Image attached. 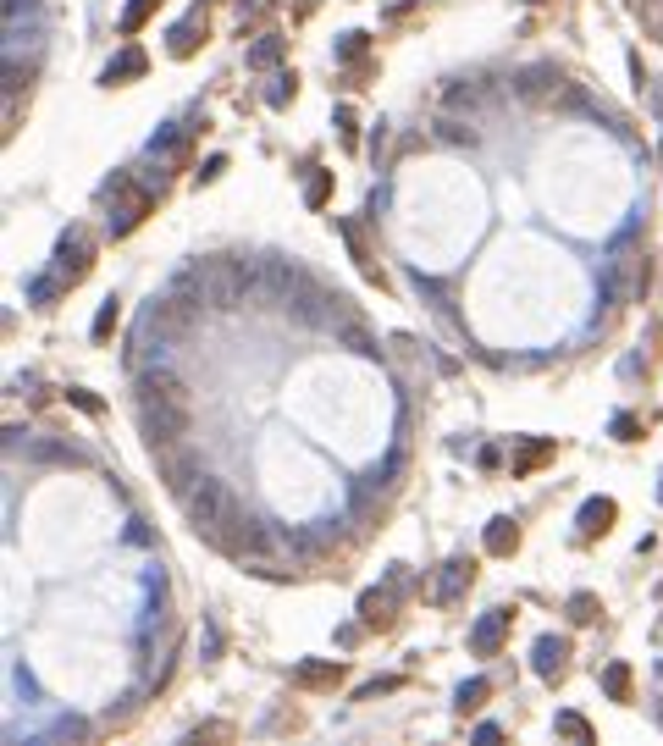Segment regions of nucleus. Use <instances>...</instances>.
<instances>
[{
	"label": "nucleus",
	"mask_w": 663,
	"mask_h": 746,
	"mask_svg": "<svg viewBox=\"0 0 663 746\" xmlns=\"http://www.w3.org/2000/svg\"><path fill=\"white\" fill-rule=\"evenodd\" d=\"M603 686H609L614 702H630V669H625V663H609V669H603Z\"/></svg>",
	"instance_id": "6ab92c4d"
},
{
	"label": "nucleus",
	"mask_w": 663,
	"mask_h": 746,
	"mask_svg": "<svg viewBox=\"0 0 663 746\" xmlns=\"http://www.w3.org/2000/svg\"><path fill=\"white\" fill-rule=\"evenodd\" d=\"M392 608H398V592H381V586L365 592V597H360V625H365V631H387V625H392Z\"/></svg>",
	"instance_id": "6e6552de"
},
{
	"label": "nucleus",
	"mask_w": 663,
	"mask_h": 746,
	"mask_svg": "<svg viewBox=\"0 0 663 746\" xmlns=\"http://www.w3.org/2000/svg\"><path fill=\"white\" fill-rule=\"evenodd\" d=\"M188 741H233V730H227V724H199Z\"/></svg>",
	"instance_id": "cd10ccee"
},
{
	"label": "nucleus",
	"mask_w": 663,
	"mask_h": 746,
	"mask_svg": "<svg viewBox=\"0 0 663 746\" xmlns=\"http://www.w3.org/2000/svg\"><path fill=\"white\" fill-rule=\"evenodd\" d=\"M647 94H652V105L663 111V84H647Z\"/></svg>",
	"instance_id": "72a5a7b5"
},
{
	"label": "nucleus",
	"mask_w": 663,
	"mask_h": 746,
	"mask_svg": "<svg viewBox=\"0 0 663 746\" xmlns=\"http://www.w3.org/2000/svg\"><path fill=\"white\" fill-rule=\"evenodd\" d=\"M487 697H492V686H487L481 674H476V681H464V686H459V702H453V708H459V713H476Z\"/></svg>",
	"instance_id": "a211bd4d"
},
{
	"label": "nucleus",
	"mask_w": 663,
	"mask_h": 746,
	"mask_svg": "<svg viewBox=\"0 0 663 746\" xmlns=\"http://www.w3.org/2000/svg\"><path fill=\"white\" fill-rule=\"evenodd\" d=\"M514 548H520V525H514L509 514L487 520V553H492V559H509Z\"/></svg>",
	"instance_id": "4468645a"
},
{
	"label": "nucleus",
	"mask_w": 663,
	"mask_h": 746,
	"mask_svg": "<svg viewBox=\"0 0 663 746\" xmlns=\"http://www.w3.org/2000/svg\"><path fill=\"white\" fill-rule=\"evenodd\" d=\"M569 620H575V625H591V620H597V597H591V592H575V597H569Z\"/></svg>",
	"instance_id": "5701e85b"
},
{
	"label": "nucleus",
	"mask_w": 663,
	"mask_h": 746,
	"mask_svg": "<svg viewBox=\"0 0 663 746\" xmlns=\"http://www.w3.org/2000/svg\"><path fill=\"white\" fill-rule=\"evenodd\" d=\"M139 426H144V443L150 448H166V443H183L193 415L188 403H139Z\"/></svg>",
	"instance_id": "f03ea898"
},
{
	"label": "nucleus",
	"mask_w": 663,
	"mask_h": 746,
	"mask_svg": "<svg viewBox=\"0 0 663 746\" xmlns=\"http://www.w3.org/2000/svg\"><path fill=\"white\" fill-rule=\"evenodd\" d=\"M559 730H564V735H575V741H591V724H586L580 713H559Z\"/></svg>",
	"instance_id": "393cba45"
},
{
	"label": "nucleus",
	"mask_w": 663,
	"mask_h": 746,
	"mask_svg": "<svg viewBox=\"0 0 663 746\" xmlns=\"http://www.w3.org/2000/svg\"><path fill=\"white\" fill-rule=\"evenodd\" d=\"M155 464H161L166 487H177V492H188V487H193V459L183 453V443H166V448H155Z\"/></svg>",
	"instance_id": "0eeeda50"
},
{
	"label": "nucleus",
	"mask_w": 663,
	"mask_h": 746,
	"mask_svg": "<svg viewBox=\"0 0 663 746\" xmlns=\"http://www.w3.org/2000/svg\"><path fill=\"white\" fill-rule=\"evenodd\" d=\"M470 581H476V564H470V559H448V564H442V581H437V602H453Z\"/></svg>",
	"instance_id": "f8f14e48"
},
{
	"label": "nucleus",
	"mask_w": 663,
	"mask_h": 746,
	"mask_svg": "<svg viewBox=\"0 0 663 746\" xmlns=\"http://www.w3.org/2000/svg\"><path fill=\"white\" fill-rule=\"evenodd\" d=\"M614 432H619L625 443H636V421H630V415H619V421H614Z\"/></svg>",
	"instance_id": "2f4dec72"
},
{
	"label": "nucleus",
	"mask_w": 663,
	"mask_h": 746,
	"mask_svg": "<svg viewBox=\"0 0 663 746\" xmlns=\"http://www.w3.org/2000/svg\"><path fill=\"white\" fill-rule=\"evenodd\" d=\"M55 288H61V283H45V277H39V283H28V299H34V304H45Z\"/></svg>",
	"instance_id": "c756f323"
},
{
	"label": "nucleus",
	"mask_w": 663,
	"mask_h": 746,
	"mask_svg": "<svg viewBox=\"0 0 663 746\" xmlns=\"http://www.w3.org/2000/svg\"><path fill=\"white\" fill-rule=\"evenodd\" d=\"M277 61H282V39L277 34H265V39L249 45V66H254V73H265V66H277Z\"/></svg>",
	"instance_id": "f3484780"
},
{
	"label": "nucleus",
	"mask_w": 663,
	"mask_h": 746,
	"mask_svg": "<svg viewBox=\"0 0 663 746\" xmlns=\"http://www.w3.org/2000/svg\"><path fill=\"white\" fill-rule=\"evenodd\" d=\"M338 55H343V61H360V55H365V34H343Z\"/></svg>",
	"instance_id": "bb28decb"
},
{
	"label": "nucleus",
	"mask_w": 663,
	"mask_h": 746,
	"mask_svg": "<svg viewBox=\"0 0 663 746\" xmlns=\"http://www.w3.org/2000/svg\"><path fill=\"white\" fill-rule=\"evenodd\" d=\"M183 503H188V525L205 542H222L243 520V509H238V498H233V487L222 476H193V487L183 492Z\"/></svg>",
	"instance_id": "f257e3e1"
},
{
	"label": "nucleus",
	"mask_w": 663,
	"mask_h": 746,
	"mask_svg": "<svg viewBox=\"0 0 663 746\" xmlns=\"http://www.w3.org/2000/svg\"><path fill=\"white\" fill-rule=\"evenodd\" d=\"M293 681L304 686V691H326V686H338L343 681V663L332 658V663H299L293 669Z\"/></svg>",
	"instance_id": "ddd939ff"
},
{
	"label": "nucleus",
	"mask_w": 663,
	"mask_h": 746,
	"mask_svg": "<svg viewBox=\"0 0 663 746\" xmlns=\"http://www.w3.org/2000/svg\"><path fill=\"white\" fill-rule=\"evenodd\" d=\"M139 403H188V382L150 365V371H139Z\"/></svg>",
	"instance_id": "423d86ee"
},
{
	"label": "nucleus",
	"mask_w": 663,
	"mask_h": 746,
	"mask_svg": "<svg viewBox=\"0 0 663 746\" xmlns=\"http://www.w3.org/2000/svg\"><path fill=\"white\" fill-rule=\"evenodd\" d=\"M338 127H343V144L354 150V116H349V111H338Z\"/></svg>",
	"instance_id": "7c9ffc66"
},
{
	"label": "nucleus",
	"mask_w": 663,
	"mask_h": 746,
	"mask_svg": "<svg viewBox=\"0 0 663 746\" xmlns=\"http://www.w3.org/2000/svg\"><path fill=\"white\" fill-rule=\"evenodd\" d=\"M238 6H243V12H265V6H272V0H238Z\"/></svg>",
	"instance_id": "473e14b6"
},
{
	"label": "nucleus",
	"mask_w": 663,
	"mask_h": 746,
	"mask_svg": "<svg viewBox=\"0 0 663 746\" xmlns=\"http://www.w3.org/2000/svg\"><path fill=\"white\" fill-rule=\"evenodd\" d=\"M315 12V0H299V17H310Z\"/></svg>",
	"instance_id": "f704fd0d"
},
{
	"label": "nucleus",
	"mask_w": 663,
	"mask_h": 746,
	"mask_svg": "<svg viewBox=\"0 0 663 746\" xmlns=\"http://www.w3.org/2000/svg\"><path fill=\"white\" fill-rule=\"evenodd\" d=\"M199 34H205V12H193L188 23H177V28H172V45H166V50H172L177 61H188V55L199 50Z\"/></svg>",
	"instance_id": "2eb2a0df"
},
{
	"label": "nucleus",
	"mask_w": 663,
	"mask_h": 746,
	"mask_svg": "<svg viewBox=\"0 0 663 746\" xmlns=\"http://www.w3.org/2000/svg\"><path fill=\"white\" fill-rule=\"evenodd\" d=\"M326 194H332V177H326V172H315V177L304 183V199H310V205H326Z\"/></svg>",
	"instance_id": "b1692460"
},
{
	"label": "nucleus",
	"mask_w": 663,
	"mask_h": 746,
	"mask_svg": "<svg viewBox=\"0 0 663 746\" xmlns=\"http://www.w3.org/2000/svg\"><path fill=\"white\" fill-rule=\"evenodd\" d=\"M652 28H658V34H663V12H658V17H652Z\"/></svg>",
	"instance_id": "c9c22d12"
},
{
	"label": "nucleus",
	"mask_w": 663,
	"mask_h": 746,
	"mask_svg": "<svg viewBox=\"0 0 663 746\" xmlns=\"http://www.w3.org/2000/svg\"><path fill=\"white\" fill-rule=\"evenodd\" d=\"M111 326H116V299H111V304L94 315V337H111Z\"/></svg>",
	"instance_id": "c85d7f7f"
},
{
	"label": "nucleus",
	"mask_w": 663,
	"mask_h": 746,
	"mask_svg": "<svg viewBox=\"0 0 663 746\" xmlns=\"http://www.w3.org/2000/svg\"><path fill=\"white\" fill-rule=\"evenodd\" d=\"M553 459V443L548 437H530L520 453H514V476H525V470H537V464H548Z\"/></svg>",
	"instance_id": "dca6fc26"
},
{
	"label": "nucleus",
	"mask_w": 663,
	"mask_h": 746,
	"mask_svg": "<svg viewBox=\"0 0 663 746\" xmlns=\"http://www.w3.org/2000/svg\"><path fill=\"white\" fill-rule=\"evenodd\" d=\"M437 139H448V144H476V127H464V122L442 116V122H437Z\"/></svg>",
	"instance_id": "4be33fe9"
},
{
	"label": "nucleus",
	"mask_w": 663,
	"mask_h": 746,
	"mask_svg": "<svg viewBox=\"0 0 663 746\" xmlns=\"http://www.w3.org/2000/svg\"><path fill=\"white\" fill-rule=\"evenodd\" d=\"M564 658H569V642H559V636H542L537 647H530V669H537L542 681L564 674Z\"/></svg>",
	"instance_id": "1a4fd4ad"
},
{
	"label": "nucleus",
	"mask_w": 663,
	"mask_h": 746,
	"mask_svg": "<svg viewBox=\"0 0 663 746\" xmlns=\"http://www.w3.org/2000/svg\"><path fill=\"white\" fill-rule=\"evenodd\" d=\"M514 94L520 100H569L559 66H525V73L514 78Z\"/></svg>",
	"instance_id": "20e7f679"
},
{
	"label": "nucleus",
	"mask_w": 663,
	"mask_h": 746,
	"mask_svg": "<svg viewBox=\"0 0 663 746\" xmlns=\"http://www.w3.org/2000/svg\"><path fill=\"white\" fill-rule=\"evenodd\" d=\"M183 150H188V139H183L177 127H161L155 139H150V155H183Z\"/></svg>",
	"instance_id": "412c9836"
},
{
	"label": "nucleus",
	"mask_w": 663,
	"mask_h": 746,
	"mask_svg": "<svg viewBox=\"0 0 663 746\" xmlns=\"http://www.w3.org/2000/svg\"><path fill=\"white\" fill-rule=\"evenodd\" d=\"M66 398H73V403H78V410H84V415H100V410H105V403H100L94 393H84V387H73V393H66Z\"/></svg>",
	"instance_id": "a878e982"
},
{
	"label": "nucleus",
	"mask_w": 663,
	"mask_h": 746,
	"mask_svg": "<svg viewBox=\"0 0 663 746\" xmlns=\"http://www.w3.org/2000/svg\"><path fill=\"white\" fill-rule=\"evenodd\" d=\"M614 520H619V503H614V498H586V503H580V536H603Z\"/></svg>",
	"instance_id": "9b49d317"
},
{
	"label": "nucleus",
	"mask_w": 663,
	"mask_h": 746,
	"mask_svg": "<svg viewBox=\"0 0 663 746\" xmlns=\"http://www.w3.org/2000/svg\"><path fill=\"white\" fill-rule=\"evenodd\" d=\"M155 6H161V0H133V6L122 12V34H139V28L150 23V12H155Z\"/></svg>",
	"instance_id": "aec40b11"
},
{
	"label": "nucleus",
	"mask_w": 663,
	"mask_h": 746,
	"mask_svg": "<svg viewBox=\"0 0 663 746\" xmlns=\"http://www.w3.org/2000/svg\"><path fill=\"white\" fill-rule=\"evenodd\" d=\"M144 73H150L144 50H139V45H127V50H122V55L105 66V78H100V84H105V89H116V84H127V78H144Z\"/></svg>",
	"instance_id": "9d476101"
},
{
	"label": "nucleus",
	"mask_w": 663,
	"mask_h": 746,
	"mask_svg": "<svg viewBox=\"0 0 663 746\" xmlns=\"http://www.w3.org/2000/svg\"><path fill=\"white\" fill-rule=\"evenodd\" d=\"M89 265H94V238H89L84 227L61 233V244H55V283H61V288L84 283V277H89Z\"/></svg>",
	"instance_id": "7ed1b4c3"
},
{
	"label": "nucleus",
	"mask_w": 663,
	"mask_h": 746,
	"mask_svg": "<svg viewBox=\"0 0 663 746\" xmlns=\"http://www.w3.org/2000/svg\"><path fill=\"white\" fill-rule=\"evenodd\" d=\"M509 625H514L509 608H487V614L470 625V652H476V658H492V652L509 642Z\"/></svg>",
	"instance_id": "39448f33"
}]
</instances>
